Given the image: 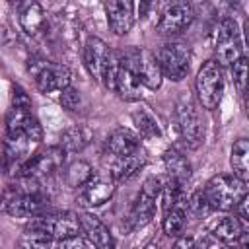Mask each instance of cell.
I'll return each instance as SVG.
<instances>
[{
	"mask_svg": "<svg viewBox=\"0 0 249 249\" xmlns=\"http://www.w3.org/2000/svg\"><path fill=\"white\" fill-rule=\"evenodd\" d=\"M117 60H119V66L132 72L144 88L158 89L161 86L163 76H161V70L158 66V60H156L154 53H150L146 49L128 47V49H124L117 54Z\"/></svg>",
	"mask_w": 249,
	"mask_h": 249,
	"instance_id": "6da1fadb",
	"label": "cell"
},
{
	"mask_svg": "<svg viewBox=\"0 0 249 249\" xmlns=\"http://www.w3.org/2000/svg\"><path fill=\"white\" fill-rule=\"evenodd\" d=\"M202 193L210 210H231L247 195V183L235 175H216Z\"/></svg>",
	"mask_w": 249,
	"mask_h": 249,
	"instance_id": "7a4b0ae2",
	"label": "cell"
},
{
	"mask_svg": "<svg viewBox=\"0 0 249 249\" xmlns=\"http://www.w3.org/2000/svg\"><path fill=\"white\" fill-rule=\"evenodd\" d=\"M195 89H196L198 103L204 109L212 111L218 107L222 93H224V72H222V66L214 58L206 60L200 66L196 80H195Z\"/></svg>",
	"mask_w": 249,
	"mask_h": 249,
	"instance_id": "3957f363",
	"label": "cell"
},
{
	"mask_svg": "<svg viewBox=\"0 0 249 249\" xmlns=\"http://www.w3.org/2000/svg\"><path fill=\"white\" fill-rule=\"evenodd\" d=\"M158 66L161 70V76L179 82L187 76L189 72V62H191V49L189 45L181 43V41H169L165 45H161L156 53H154Z\"/></svg>",
	"mask_w": 249,
	"mask_h": 249,
	"instance_id": "277c9868",
	"label": "cell"
},
{
	"mask_svg": "<svg viewBox=\"0 0 249 249\" xmlns=\"http://www.w3.org/2000/svg\"><path fill=\"white\" fill-rule=\"evenodd\" d=\"M6 132H8V142L33 144L43 138V128L39 121L33 117L31 109L14 107V105L6 117Z\"/></svg>",
	"mask_w": 249,
	"mask_h": 249,
	"instance_id": "5b68a950",
	"label": "cell"
},
{
	"mask_svg": "<svg viewBox=\"0 0 249 249\" xmlns=\"http://www.w3.org/2000/svg\"><path fill=\"white\" fill-rule=\"evenodd\" d=\"M25 230H41L45 231L51 239H66L78 235L80 230V220L74 212H51L43 216H35Z\"/></svg>",
	"mask_w": 249,
	"mask_h": 249,
	"instance_id": "8992f818",
	"label": "cell"
},
{
	"mask_svg": "<svg viewBox=\"0 0 249 249\" xmlns=\"http://www.w3.org/2000/svg\"><path fill=\"white\" fill-rule=\"evenodd\" d=\"M161 191V181L158 177H150L144 181L140 195L136 196L130 214L126 218V230H138L144 228L156 214V198L160 196Z\"/></svg>",
	"mask_w": 249,
	"mask_h": 249,
	"instance_id": "52a82bcc",
	"label": "cell"
},
{
	"mask_svg": "<svg viewBox=\"0 0 249 249\" xmlns=\"http://www.w3.org/2000/svg\"><path fill=\"white\" fill-rule=\"evenodd\" d=\"M216 62L220 66L233 64L237 58H241V39H239V29L237 23L230 18L222 19L216 27Z\"/></svg>",
	"mask_w": 249,
	"mask_h": 249,
	"instance_id": "ba28073f",
	"label": "cell"
},
{
	"mask_svg": "<svg viewBox=\"0 0 249 249\" xmlns=\"http://www.w3.org/2000/svg\"><path fill=\"white\" fill-rule=\"evenodd\" d=\"M37 88L43 93H53V91H62L70 86V72L62 64L49 62V60H37L29 66Z\"/></svg>",
	"mask_w": 249,
	"mask_h": 249,
	"instance_id": "9c48e42d",
	"label": "cell"
},
{
	"mask_svg": "<svg viewBox=\"0 0 249 249\" xmlns=\"http://www.w3.org/2000/svg\"><path fill=\"white\" fill-rule=\"evenodd\" d=\"M175 115H177V128L185 144L193 150L198 148L204 138V128H202V123H200V117L195 105L189 99H183L179 101Z\"/></svg>",
	"mask_w": 249,
	"mask_h": 249,
	"instance_id": "30bf717a",
	"label": "cell"
},
{
	"mask_svg": "<svg viewBox=\"0 0 249 249\" xmlns=\"http://www.w3.org/2000/svg\"><path fill=\"white\" fill-rule=\"evenodd\" d=\"M193 8L187 2H173L165 6V10L160 16V21L156 25L158 33L163 37H173L179 35L183 29H187L193 21Z\"/></svg>",
	"mask_w": 249,
	"mask_h": 249,
	"instance_id": "8fae6325",
	"label": "cell"
},
{
	"mask_svg": "<svg viewBox=\"0 0 249 249\" xmlns=\"http://www.w3.org/2000/svg\"><path fill=\"white\" fill-rule=\"evenodd\" d=\"M62 161H64L62 148H47L43 152H37V154L29 156L23 161V165L19 167V175L25 177V179H33V177H39V175H49V173L56 171Z\"/></svg>",
	"mask_w": 249,
	"mask_h": 249,
	"instance_id": "7c38bea8",
	"label": "cell"
},
{
	"mask_svg": "<svg viewBox=\"0 0 249 249\" xmlns=\"http://www.w3.org/2000/svg\"><path fill=\"white\" fill-rule=\"evenodd\" d=\"M111 49L97 37H89L88 43H86V49H84V64L88 68V72L93 76V80L101 82L105 80V70H107V64L111 60Z\"/></svg>",
	"mask_w": 249,
	"mask_h": 249,
	"instance_id": "4fadbf2b",
	"label": "cell"
},
{
	"mask_svg": "<svg viewBox=\"0 0 249 249\" xmlns=\"http://www.w3.org/2000/svg\"><path fill=\"white\" fill-rule=\"evenodd\" d=\"M134 4L126 0H109L105 2V14L109 27L115 35H126L134 23Z\"/></svg>",
	"mask_w": 249,
	"mask_h": 249,
	"instance_id": "5bb4252c",
	"label": "cell"
},
{
	"mask_svg": "<svg viewBox=\"0 0 249 249\" xmlns=\"http://www.w3.org/2000/svg\"><path fill=\"white\" fill-rule=\"evenodd\" d=\"M47 204H49V198L45 195L31 191V193H21L12 200H8L6 212L12 218H27V216H37Z\"/></svg>",
	"mask_w": 249,
	"mask_h": 249,
	"instance_id": "9a60e30c",
	"label": "cell"
},
{
	"mask_svg": "<svg viewBox=\"0 0 249 249\" xmlns=\"http://www.w3.org/2000/svg\"><path fill=\"white\" fill-rule=\"evenodd\" d=\"M78 220H80V230L86 233L89 243L95 245V249H115V239H113L109 228L97 216L84 212L78 216Z\"/></svg>",
	"mask_w": 249,
	"mask_h": 249,
	"instance_id": "2e32d148",
	"label": "cell"
},
{
	"mask_svg": "<svg viewBox=\"0 0 249 249\" xmlns=\"http://www.w3.org/2000/svg\"><path fill=\"white\" fill-rule=\"evenodd\" d=\"M115 193V181L111 177H103L93 173L91 179L82 187V204L86 206H101Z\"/></svg>",
	"mask_w": 249,
	"mask_h": 249,
	"instance_id": "e0dca14e",
	"label": "cell"
},
{
	"mask_svg": "<svg viewBox=\"0 0 249 249\" xmlns=\"http://www.w3.org/2000/svg\"><path fill=\"white\" fill-rule=\"evenodd\" d=\"M146 165V154L138 148L136 152L128 154V156H121L115 160V163L111 165V179L115 183H123L128 181L130 177H134L142 167Z\"/></svg>",
	"mask_w": 249,
	"mask_h": 249,
	"instance_id": "ac0fdd59",
	"label": "cell"
},
{
	"mask_svg": "<svg viewBox=\"0 0 249 249\" xmlns=\"http://www.w3.org/2000/svg\"><path fill=\"white\" fill-rule=\"evenodd\" d=\"M140 148L138 136L130 130V128H117L109 134L107 138V152L121 158V156H128L132 152H136Z\"/></svg>",
	"mask_w": 249,
	"mask_h": 249,
	"instance_id": "d6986e66",
	"label": "cell"
},
{
	"mask_svg": "<svg viewBox=\"0 0 249 249\" xmlns=\"http://www.w3.org/2000/svg\"><path fill=\"white\" fill-rule=\"evenodd\" d=\"M115 91L124 101H138L142 97V84L132 72L119 66V72L115 78Z\"/></svg>",
	"mask_w": 249,
	"mask_h": 249,
	"instance_id": "ffe728a7",
	"label": "cell"
},
{
	"mask_svg": "<svg viewBox=\"0 0 249 249\" xmlns=\"http://www.w3.org/2000/svg\"><path fill=\"white\" fill-rule=\"evenodd\" d=\"M163 165L167 169L169 179L179 183V185H183L191 177V163H189V160L181 152H177L173 148L163 154Z\"/></svg>",
	"mask_w": 249,
	"mask_h": 249,
	"instance_id": "44dd1931",
	"label": "cell"
},
{
	"mask_svg": "<svg viewBox=\"0 0 249 249\" xmlns=\"http://www.w3.org/2000/svg\"><path fill=\"white\" fill-rule=\"evenodd\" d=\"M19 25L27 35H37L43 25H45V18H43V10L37 2H25L19 8Z\"/></svg>",
	"mask_w": 249,
	"mask_h": 249,
	"instance_id": "7402d4cb",
	"label": "cell"
},
{
	"mask_svg": "<svg viewBox=\"0 0 249 249\" xmlns=\"http://www.w3.org/2000/svg\"><path fill=\"white\" fill-rule=\"evenodd\" d=\"M230 163L233 167V175L247 183V177H249V142L245 138H239L233 142Z\"/></svg>",
	"mask_w": 249,
	"mask_h": 249,
	"instance_id": "603a6c76",
	"label": "cell"
},
{
	"mask_svg": "<svg viewBox=\"0 0 249 249\" xmlns=\"http://www.w3.org/2000/svg\"><path fill=\"white\" fill-rule=\"evenodd\" d=\"M243 231H245V230H243L241 222H239L237 218H233V216L222 218V220L214 226V230H212L214 237L220 239V241L226 243V245H233V243H237V239H239V235H241Z\"/></svg>",
	"mask_w": 249,
	"mask_h": 249,
	"instance_id": "cb8c5ba5",
	"label": "cell"
},
{
	"mask_svg": "<svg viewBox=\"0 0 249 249\" xmlns=\"http://www.w3.org/2000/svg\"><path fill=\"white\" fill-rule=\"evenodd\" d=\"M88 142H89V132L84 126H72V128L64 130L60 136V148L64 154L82 152Z\"/></svg>",
	"mask_w": 249,
	"mask_h": 249,
	"instance_id": "d4e9b609",
	"label": "cell"
},
{
	"mask_svg": "<svg viewBox=\"0 0 249 249\" xmlns=\"http://www.w3.org/2000/svg\"><path fill=\"white\" fill-rule=\"evenodd\" d=\"M91 175H93L91 165H89L88 161L78 160V161H72V163L66 167V171H64V181H66L68 187L78 189V187H84V185L91 179Z\"/></svg>",
	"mask_w": 249,
	"mask_h": 249,
	"instance_id": "484cf974",
	"label": "cell"
},
{
	"mask_svg": "<svg viewBox=\"0 0 249 249\" xmlns=\"http://www.w3.org/2000/svg\"><path fill=\"white\" fill-rule=\"evenodd\" d=\"M132 121L136 124V128L140 130V134H144L146 138H160L161 136L160 124H158L156 117L148 109H136L132 113Z\"/></svg>",
	"mask_w": 249,
	"mask_h": 249,
	"instance_id": "4316f807",
	"label": "cell"
},
{
	"mask_svg": "<svg viewBox=\"0 0 249 249\" xmlns=\"http://www.w3.org/2000/svg\"><path fill=\"white\" fill-rule=\"evenodd\" d=\"M185 228V206H173L165 212L163 218V231L169 237H175Z\"/></svg>",
	"mask_w": 249,
	"mask_h": 249,
	"instance_id": "83f0119b",
	"label": "cell"
},
{
	"mask_svg": "<svg viewBox=\"0 0 249 249\" xmlns=\"http://www.w3.org/2000/svg\"><path fill=\"white\" fill-rule=\"evenodd\" d=\"M51 237L41 230H25L19 237L18 249H51Z\"/></svg>",
	"mask_w": 249,
	"mask_h": 249,
	"instance_id": "f1b7e54d",
	"label": "cell"
},
{
	"mask_svg": "<svg viewBox=\"0 0 249 249\" xmlns=\"http://www.w3.org/2000/svg\"><path fill=\"white\" fill-rule=\"evenodd\" d=\"M185 208H189V212H191L195 218H202V216L210 210V206H208L206 196H204L202 191H196V193L185 202Z\"/></svg>",
	"mask_w": 249,
	"mask_h": 249,
	"instance_id": "f546056e",
	"label": "cell"
},
{
	"mask_svg": "<svg viewBox=\"0 0 249 249\" xmlns=\"http://www.w3.org/2000/svg\"><path fill=\"white\" fill-rule=\"evenodd\" d=\"M231 76H233V84L243 93L245 91V84H247V60H245V56L237 58L231 64Z\"/></svg>",
	"mask_w": 249,
	"mask_h": 249,
	"instance_id": "4dcf8cb0",
	"label": "cell"
},
{
	"mask_svg": "<svg viewBox=\"0 0 249 249\" xmlns=\"http://www.w3.org/2000/svg\"><path fill=\"white\" fill-rule=\"evenodd\" d=\"M60 105L64 107V109H68V111H78L80 109V105H82V95H80V91L76 89V88H66V89H62L60 91Z\"/></svg>",
	"mask_w": 249,
	"mask_h": 249,
	"instance_id": "1f68e13d",
	"label": "cell"
},
{
	"mask_svg": "<svg viewBox=\"0 0 249 249\" xmlns=\"http://www.w3.org/2000/svg\"><path fill=\"white\" fill-rule=\"evenodd\" d=\"M54 249H84V241L80 235L74 237H66V239H58Z\"/></svg>",
	"mask_w": 249,
	"mask_h": 249,
	"instance_id": "d6a6232c",
	"label": "cell"
},
{
	"mask_svg": "<svg viewBox=\"0 0 249 249\" xmlns=\"http://www.w3.org/2000/svg\"><path fill=\"white\" fill-rule=\"evenodd\" d=\"M14 107H23V109H31V99L27 97V93L16 86L14 88Z\"/></svg>",
	"mask_w": 249,
	"mask_h": 249,
	"instance_id": "836d02e7",
	"label": "cell"
},
{
	"mask_svg": "<svg viewBox=\"0 0 249 249\" xmlns=\"http://www.w3.org/2000/svg\"><path fill=\"white\" fill-rule=\"evenodd\" d=\"M235 210H237V220L243 222V224H247V222H249V214H247V195L235 204Z\"/></svg>",
	"mask_w": 249,
	"mask_h": 249,
	"instance_id": "e575fe53",
	"label": "cell"
},
{
	"mask_svg": "<svg viewBox=\"0 0 249 249\" xmlns=\"http://www.w3.org/2000/svg\"><path fill=\"white\" fill-rule=\"evenodd\" d=\"M173 249H196V245H195V239H193L191 235H181V237L175 241Z\"/></svg>",
	"mask_w": 249,
	"mask_h": 249,
	"instance_id": "d590c367",
	"label": "cell"
},
{
	"mask_svg": "<svg viewBox=\"0 0 249 249\" xmlns=\"http://www.w3.org/2000/svg\"><path fill=\"white\" fill-rule=\"evenodd\" d=\"M144 249H160V245H158V243H148Z\"/></svg>",
	"mask_w": 249,
	"mask_h": 249,
	"instance_id": "8d00e7d4",
	"label": "cell"
},
{
	"mask_svg": "<svg viewBox=\"0 0 249 249\" xmlns=\"http://www.w3.org/2000/svg\"><path fill=\"white\" fill-rule=\"evenodd\" d=\"M2 171H4V160L0 158V175H2Z\"/></svg>",
	"mask_w": 249,
	"mask_h": 249,
	"instance_id": "74e56055",
	"label": "cell"
},
{
	"mask_svg": "<svg viewBox=\"0 0 249 249\" xmlns=\"http://www.w3.org/2000/svg\"><path fill=\"white\" fill-rule=\"evenodd\" d=\"M0 200H2V195H0Z\"/></svg>",
	"mask_w": 249,
	"mask_h": 249,
	"instance_id": "f35d334b",
	"label": "cell"
}]
</instances>
